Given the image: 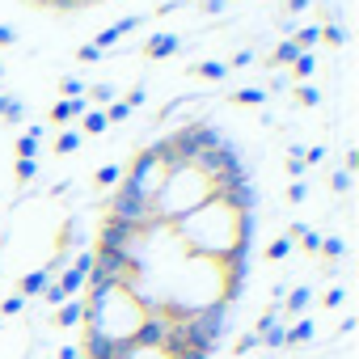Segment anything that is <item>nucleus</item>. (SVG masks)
I'll use <instances>...</instances> for the list:
<instances>
[{
	"instance_id": "1",
	"label": "nucleus",
	"mask_w": 359,
	"mask_h": 359,
	"mask_svg": "<svg viewBox=\"0 0 359 359\" xmlns=\"http://www.w3.org/2000/svg\"><path fill=\"white\" fill-rule=\"evenodd\" d=\"M169 229L177 233V241H182V250L191 258L224 262L241 241L254 237V216H237L220 199H208L203 208H195L191 216H182L177 224H169Z\"/></svg>"
},
{
	"instance_id": "2",
	"label": "nucleus",
	"mask_w": 359,
	"mask_h": 359,
	"mask_svg": "<svg viewBox=\"0 0 359 359\" xmlns=\"http://www.w3.org/2000/svg\"><path fill=\"white\" fill-rule=\"evenodd\" d=\"M208 199H212V182H208L195 165H182V169H173L165 177V187H161L152 212H156L161 224H177L182 216H191L195 208H203Z\"/></svg>"
},
{
	"instance_id": "3",
	"label": "nucleus",
	"mask_w": 359,
	"mask_h": 359,
	"mask_svg": "<svg viewBox=\"0 0 359 359\" xmlns=\"http://www.w3.org/2000/svg\"><path fill=\"white\" fill-rule=\"evenodd\" d=\"M165 177H169V173H165V165L144 148V152L123 169V187H131L144 203H156V195H161V187H165Z\"/></svg>"
},
{
	"instance_id": "4",
	"label": "nucleus",
	"mask_w": 359,
	"mask_h": 359,
	"mask_svg": "<svg viewBox=\"0 0 359 359\" xmlns=\"http://www.w3.org/2000/svg\"><path fill=\"white\" fill-rule=\"evenodd\" d=\"M140 26H144V13H131V18H123V22H114V26H106L102 34H93L89 43H93V47H97L102 55H110V51H114V47H118V43H123V39H127L131 30H140Z\"/></svg>"
},
{
	"instance_id": "5",
	"label": "nucleus",
	"mask_w": 359,
	"mask_h": 359,
	"mask_svg": "<svg viewBox=\"0 0 359 359\" xmlns=\"http://www.w3.org/2000/svg\"><path fill=\"white\" fill-rule=\"evenodd\" d=\"M177 51H182V39L177 34H148V43H144L148 60H165V55H177Z\"/></svg>"
},
{
	"instance_id": "6",
	"label": "nucleus",
	"mask_w": 359,
	"mask_h": 359,
	"mask_svg": "<svg viewBox=\"0 0 359 359\" xmlns=\"http://www.w3.org/2000/svg\"><path fill=\"white\" fill-rule=\"evenodd\" d=\"M51 279H55V275H51L47 266H39V271H26V275L18 279V296H22V300H30V296H43V287H47Z\"/></svg>"
},
{
	"instance_id": "7",
	"label": "nucleus",
	"mask_w": 359,
	"mask_h": 359,
	"mask_svg": "<svg viewBox=\"0 0 359 359\" xmlns=\"http://www.w3.org/2000/svg\"><path fill=\"white\" fill-rule=\"evenodd\" d=\"M55 321L64 325V330H72V325H85V300H76V296H68L60 309H55Z\"/></svg>"
},
{
	"instance_id": "8",
	"label": "nucleus",
	"mask_w": 359,
	"mask_h": 359,
	"mask_svg": "<svg viewBox=\"0 0 359 359\" xmlns=\"http://www.w3.org/2000/svg\"><path fill=\"white\" fill-rule=\"evenodd\" d=\"M309 304H313V287H309V283H300V287H292V292L283 296V304H279V309H287V313H296V317H300Z\"/></svg>"
},
{
	"instance_id": "9",
	"label": "nucleus",
	"mask_w": 359,
	"mask_h": 359,
	"mask_svg": "<svg viewBox=\"0 0 359 359\" xmlns=\"http://www.w3.org/2000/svg\"><path fill=\"white\" fill-rule=\"evenodd\" d=\"M93 182H97L102 191H114V187L123 182V165H118V161H106V165H97V173H93Z\"/></svg>"
},
{
	"instance_id": "10",
	"label": "nucleus",
	"mask_w": 359,
	"mask_h": 359,
	"mask_svg": "<svg viewBox=\"0 0 359 359\" xmlns=\"http://www.w3.org/2000/svg\"><path fill=\"white\" fill-rule=\"evenodd\" d=\"M313 334H317V321L300 317L296 325H287V346H304V342H313Z\"/></svg>"
},
{
	"instance_id": "11",
	"label": "nucleus",
	"mask_w": 359,
	"mask_h": 359,
	"mask_svg": "<svg viewBox=\"0 0 359 359\" xmlns=\"http://www.w3.org/2000/svg\"><path fill=\"white\" fill-rule=\"evenodd\" d=\"M0 118H5V123H26V118H30V102L5 93V110H0Z\"/></svg>"
},
{
	"instance_id": "12",
	"label": "nucleus",
	"mask_w": 359,
	"mask_h": 359,
	"mask_svg": "<svg viewBox=\"0 0 359 359\" xmlns=\"http://www.w3.org/2000/svg\"><path fill=\"white\" fill-rule=\"evenodd\" d=\"M266 97H271V93H266L262 85H245V89H237V93H233V102H237V106H262Z\"/></svg>"
},
{
	"instance_id": "13",
	"label": "nucleus",
	"mask_w": 359,
	"mask_h": 359,
	"mask_svg": "<svg viewBox=\"0 0 359 359\" xmlns=\"http://www.w3.org/2000/svg\"><path fill=\"white\" fill-rule=\"evenodd\" d=\"M81 144H85V135H81L76 127H68V131H60V140H55V152H60V156H72Z\"/></svg>"
},
{
	"instance_id": "14",
	"label": "nucleus",
	"mask_w": 359,
	"mask_h": 359,
	"mask_svg": "<svg viewBox=\"0 0 359 359\" xmlns=\"http://www.w3.org/2000/svg\"><path fill=\"white\" fill-rule=\"evenodd\" d=\"M300 55H304V51L296 47V39H283V43L275 47V64H279V68H287V64H296Z\"/></svg>"
},
{
	"instance_id": "15",
	"label": "nucleus",
	"mask_w": 359,
	"mask_h": 359,
	"mask_svg": "<svg viewBox=\"0 0 359 359\" xmlns=\"http://www.w3.org/2000/svg\"><path fill=\"white\" fill-rule=\"evenodd\" d=\"M191 72H199V76H208V81H224V76H229V64H224V60H203V64H195Z\"/></svg>"
},
{
	"instance_id": "16",
	"label": "nucleus",
	"mask_w": 359,
	"mask_h": 359,
	"mask_svg": "<svg viewBox=\"0 0 359 359\" xmlns=\"http://www.w3.org/2000/svg\"><path fill=\"white\" fill-rule=\"evenodd\" d=\"M39 148H43V140H39V135H30V131H26V135H18V156H22V161H39Z\"/></svg>"
},
{
	"instance_id": "17",
	"label": "nucleus",
	"mask_w": 359,
	"mask_h": 359,
	"mask_svg": "<svg viewBox=\"0 0 359 359\" xmlns=\"http://www.w3.org/2000/svg\"><path fill=\"white\" fill-rule=\"evenodd\" d=\"M351 187H355V173H346V169H334L330 173V191L334 195H351Z\"/></svg>"
},
{
	"instance_id": "18",
	"label": "nucleus",
	"mask_w": 359,
	"mask_h": 359,
	"mask_svg": "<svg viewBox=\"0 0 359 359\" xmlns=\"http://www.w3.org/2000/svg\"><path fill=\"white\" fill-rule=\"evenodd\" d=\"M292 72H296V81H304V85H309V76L317 72V55H313V51H304V55L292 64Z\"/></svg>"
},
{
	"instance_id": "19",
	"label": "nucleus",
	"mask_w": 359,
	"mask_h": 359,
	"mask_svg": "<svg viewBox=\"0 0 359 359\" xmlns=\"http://www.w3.org/2000/svg\"><path fill=\"white\" fill-rule=\"evenodd\" d=\"M292 245H296V241H292V237L283 233V237H275V241L266 245V258H271V262H283V258L292 254Z\"/></svg>"
},
{
	"instance_id": "20",
	"label": "nucleus",
	"mask_w": 359,
	"mask_h": 359,
	"mask_svg": "<svg viewBox=\"0 0 359 359\" xmlns=\"http://www.w3.org/2000/svg\"><path fill=\"white\" fill-rule=\"evenodd\" d=\"M106 127H110V123H106V114H102V110H89V114H85V127H81V135H102Z\"/></svg>"
},
{
	"instance_id": "21",
	"label": "nucleus",
	"mask_w": 359,
	"mask_h": 359,
	"mask_svg": "<svg viewBox=\"0 0 359 359\" xmlns=\"http://www.w3.org/2000/svg\"><path fill=\"white\" fill-rule=\"evenodd\" d=\"M85 97H89V102H114V97H118V89H114L110 81H102V85H93V89H85Z\"/></svg>"
},
{
	"instance_id": "22",
	"label": "nucleus",
	"mask_w": 359,
	"mask_h": 359,
	"mask_svg": "<svg viewBox=\"0 0 359 359\" xmlns=\"http://www.w3.org/2000/svg\"><path fill=\"white\" fill-rule=\"evenodd\" d=\"M102 114H106V123H127V118H131V106H127V102H110Z\"/></svg>"
},
{
	"instance_id": "23",
	"label": "nucleus",
	"mask_w": 359,
	"mask_h": 359,
	"mask_svg": "<svg viewBox=\"0 0 359 359\" xmlns=\"http://www.w3.org/2000/svg\"><path fill=\"white\" fill-rule=\"evenodd\" d=\"M321 254L325 258H346V241L342 237H321Z\"/></svg>"
},
{
	"instance_id": "24",
	"label": "nucleus",
	"mask_w": 359,
	"mask_h": 359,
	"mask_svg": "<svg viewBox=\"0 0 359 359\" xmlns=\"http://www.w3.org/2000/svg\"><path fill=\"white\" fill-rule=\"evenodd\" d=\"M60 93L64 97H81L85 93V81L81 76H60Z\"/></svg>"
},
{
	"instance_id": "25",
	"label": "nucleus",
	"mask_w": 359,
	"mask_h": 359,
	"mask_svg": "<svg viewBox=\"0 0 359 359\" xmlns=\"http://www.w3.org/2000/svg\"><path fill=\"white\" fill-rule=\"evenodd\" d=\"M64 300H68V296H64V287H60V283H55V279H51V283H47V287H43V304H51V309H60V304H64Z\"/></svg>"
},
{
	"instance_id": "26",
	"label": "nucleus",
	"mask_w": 359,
	"mask_h": 359,
	"mask_svg": "<svg viewBox=\"0 0 359 359\" xmlns=\"http://www.w3.org/2000/svg\"><path fill=\"white\" fill-rule=\"evenodd\" d=\"M321 39L334 43V47H342V43H346V30H342L338 22H330V26H321Z\"/></svg>"
},
{
	"instance_id": "27",
	"label": "nucleus",
	"mask_w": 359,
	"mask_h": 359,
	"mask_svg": "<svg viewBox=\"0 0 359 359\" xmlns=\"http://www.w3.org/2000/svg\"><path fill=\"white\" fill-rule=\"evenodd\" d=\"M76 60H81V64H102L106 55H102L93 43H81V47H76Z\"/></svg>"
},
{
	"instance_id": "28",
	"label": "nucleus",
	"mask_w": 359,
	"mask_h": 359,
	"mask_svg": "<svg viewBox=\"0 0 359 359\" xmlns=\"http://www.w3.org/2000/svg\"><path fill=\"white\" fill-rule=\"evenodd\" d=\"M296 97H300L304 106H321V89H317V85H296Z\"/></svg>"
},
{
	"instance_id": "29",
	"label": "nucleus",
	"mask_w": 359,
	"mask_h": 359,
	"mask_svg": "<svg viewBox=\"0 0 359 359\" xmlns=\"http://www.w3.org/2000/svg\"><path fill=\"white\" fill-rule=\"evenodd\" d=\"M39 177V161H22L18 156V182H34Z\"/></svg>"
},
{
	"instance_id": "30",
	"label": "nucleus",
	"mask_w": 359,
	"mask_h": 359,
	"mask_svg": "<svg viewBox=\"0 0 359 359\" xmlns=\"http://www.w3.org/2000/svg\"><path fill=\"white\" fill-rule=\"evenodd\" d=\"M304 173H309L304 156H287V177H292V182H304Z\"/></svg>"
},
{
	"instance_id": "31",
	"label": "nucleus",
	"mask_w": 359,
	"mask_h": 359,
	"mask_svg": "<svg viewBox=\"0 0 359 359\" xmlns=\"http://www.w3.org/2000/svg\"><path fill=\"white\" fill-rule=\"evenodd\" d=\"M51 123H72V106H68V97H64V102H51Z\"/></svg>"
},
{
	"instance_id": "32",
	"label": "nucleus",
	"mask_w": 359,
	"mask_h": 359,
	"mask_svg": "<svg viewBox=\"0 0 359 359\" xmlns=\"http://www.w3.org/2000/svg\"><path fill=\"white\" fill-rule=\"evenodd\" d=\"M72 271H81V275H85V283H89V271H93V250H81V254H76V262H72Z\"/></svg>"
},
{
	"instance_id": "33",
	"label": "nucleus",
	"mask_w": 359,
	"mask_h": 359,
	"mask_svg": "<svg viewBox=\"0 0 359 359\" xmlns=\"http://www.w3.org/2000/svg\"><path fill=\"white\" fill-rule=\"evenodd\" d=\"M283 89H292V81H287V72H283V68H275V76H271L266 93H283Z\"/></svg>"
},
{
	"instance_id": "34",
	"label": "nucleus",
	"mask_w": 359,
	"mask_h": 359,
	"mask_svg": "<svg viewBox=\"0 0 359 359\" xmlns=\"http://www.w3.org/2000/svg\"><path fill=\"white\" fill-rule=\"evenodd\" d=\"M123 102H127V106H131V114H135V110H140V106L148 102V89H144V85H135V89H131V93H127Z\"/></svg>"
},
{
	"instance_id": "35",
	"label": "nucleus",
	"mask_w": 359,
	"mask_h": 359,
	"mask_svg": "<svg viewBox=\"0 0 359 359\" xmlns=\"http://www.w3.org/2000/svg\"><path fill=\"white\" fill-rule=\"evenodd\" d=\"M22 309H26V300H22V296H18V292H13V296H9V300H5V304H0V313H5V317H18V313H22Z\"/></svg>"
},
{
	"instance_id": "36",
	"label": "nucleus",
	"mask_w": 359,
	"mask_h": 359,
	"mask_svg": "<svg viewBox=\"0 0 359 359\" xmlns=\"http://www.w3.org/2000/svg\"><path fill=\"white\" fill-rule=\"evenodd\" d=\"M325 161V144H313V148H304V165L313 169V165H321Z\"/></svg>"
},
{
	"instance_id": "37",
	"label": "nucleus",
	"mask_w": 359,
	"mask_h": 359,
	"mask_svg": "<svg viewBox=\"0 0 359 359\" xmlns=\"http://www.w3.org/2000/svg\"><path fill=\"white\" fill-rule=\"evenodd\" d=\"M309 199V187L304 182H287V203H304Z\"/></svg>"
},
{
	"instance_id": "38",
	"label": "nucleus",
	"mask_w": 359,
	"mask_h": 359,
	"mask_svg": "<svg viewBox=\"0 0 359 359\" xmlns=\"http://www.w3.org/2000/svg\"><path fill=\"white\" fill-rule=\"evenodd\" d=\"M300 245H304L309 254H321V233H317V229H309V233L300 237Z\"/></svg>"
},
{
	"instance_id": "39",
	"label": "nucleus",
	"mask_w": 359,
	"mask_h": 359,
	"mask_svg": "<svg viewBox=\"0 0 359 359\" xmlns=\"http://www.w3.org/2000/svg\"><path fill=\"white\" fill-rule=\"evenodd\" d=\"M191 0H165V5H156V18H169V13H177V9H187Z\"/></svg>"
},
{
	"instance_id": "40",
	"label": "nucleus",
	"mask_w": 359,
	"mask_h": 359,
	"mask_svg": "<svg viewBox=\"0 0 359 359\" xmlns=\"http://www.w3.org/2000/svg\"><path fill=\"white\" fill-rule=\"evenodd\" d=\"M245 64H254V51H250V47H245V51H237V55L229 60V72H233V68H245Z\"/></svg>"
},
{
	"instance_id": "41",
	"label": "nucleus",
	"mask_w": 359,
	"mask_h": 359,
	"mask_svg": "<svg viewBox=\"0 0 359 359\" xmlns=\"http://www.w3.org/2000/svg\"><path fill=\"white\" fill-rule=\"evenodd\" d=\"M342 300H346V287H330L325 292V309H338Z\"/></svg>"
},
{
	"instance_id": "42",
	"label": "nucleus",
	"mask_w": 359,
	"mask_h": 359,
	"mask_svg": "<svg viewBox=\"0 0 359 359\" xmlns=\"http://www.w3.org/2000/svg\"><path fill=\"white\" fill-rule=\"evenodd\" d=\"M254 346H258V334L250 330V334H241V342H237V355H250Z\"/></svg>"
},
{
	"instance_id": "43",
	"label": "nucleus",
	"mask_w": 359,
	"mask_h": 359,
	"mask_svg": "<svg viewBox=\"0 0 359 359\" xmlns=\"http://www.w3.org/2000/svg\"><path fill=\"white\" fill-rule=\"evenodd\" d=\"M13 43H18V30L9 22H0V47H13Z\"/></svg>"
},
{
	"instance_id": "44",
	"label": "nucleus",
	"mask_w": 359,
	"mask_h": 359,
	"mask_svg": "<svg viewBox=\"0 0 359 359\" xmlns=\"http://www.w3.org/2000/svg\"><path fill=\"white\" fill-rule=\"evenodd\" d=\"M224 5H229V0H203V13L216 18V13H224Z\"/></svg>"
},
{
	"instance_id": "45",
	"label": "nucleus",
	"mask_w": 359,
	"mask_h": 359,
	"mask_svg": "<svg viewBox=\"0 0 359 359\" xmlns=\"http://www.w3.org/2000/svg\"><path fill=\"white\" fill-rule=\"evenodd\" d=\"M309 5H313V0H287V13H292V18H296V13H304V9H309Z\"/></svg>"
},
{
	"instance_id": "46",
	"label": "nucleus",
	"mask_w": 359,
	"mask_h": 359,
	"mask_svg": "<svg viewBox=\"0 0 359 359\" xmlns=\"http://www.w3.org/2000/svg\"><path fill=\"white\" fill-rule=\"evenodd\" d=\"M55 359H81V346H60V355Z\"/></svg>"
},
{
	"instance_id": "47",
	"label": "nucleus",
	"mask_w": 359,
	"mask_h": 359,
	"mask_svg": "<svg viewBox=\"0 0 359 359\" xmlns=\"http://www.w3.org/2000/svg\"><path fill=\"white\" fill-rule=\"evenodd\" d=\"M68 191H72V182H55V187H51V199H60V195H68Z\"/></svg>"
},
{
	"instance_id": "48",
	"label": "nucleus",
	"mask_w": 359,
	"mask_h": 359,
	"mask_svg": "<svg viewBox=\"0 0 359 359\" xmlns=\"http://www.w3.org/2000/svg\"><path fill=\"white\" fill-rule=\"evenodd\" d=\"M355 325H359L355 317H342V325H338V334H355Z\"/></svg>"
},
{
	"instance_id": "49",
	"label": "nucleus",
	"mask_w": 359,
	"mask_h": 359,
	"mask_svg": "<svg viewBox=\"0 0 359 359\" xmlns=\"http://www.w3.org/2000/svg\"><path fill=\"white\" fill-rule=\"evenodd\" d=\"M0 68H5V64H0Z\"/></svg>"
}]
</instances>
